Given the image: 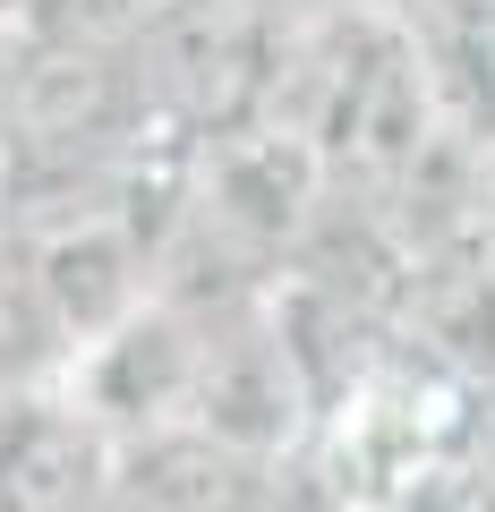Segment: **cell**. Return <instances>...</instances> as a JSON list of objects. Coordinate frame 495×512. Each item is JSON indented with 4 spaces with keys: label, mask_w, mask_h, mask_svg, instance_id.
<instances>
[{
    "label": "cell",
    "mask_w": 495,
    "mask_h": 512,
    "mask_svg": "<svg viewBox=\"0 0 495 512\" xmlns=\"http://www.w3.org/2000/svg\"><path fill=\"white\" fill-rule=\"evenodd\" d=\"M291 9L282 0H163L137 35V86L163 146L214 154L231 137L274 128V94L291 69Z\"/></svg>",
    "instance_id": "1"
},
{
    "label": "cell",
    "mask_w": 495,
    "mask_h": 512,
    "mask_svg": "<svg viewBox=\"0 0 495 512\" xmlns=\"http://www.w3.org/2000/svg\"><path fill=\"white\" fill-rule=\"evenodd\" d=\"M120 487V444L69 384L0 402V512H94Z\"/></svg>",
    "instance_id": "2"
},
{
    "label": "cell",
    "mask_w": 495,
    "mask_h": 512,
    "mask_svg": "<svg viewBox=\"0 0 495 512\" xmlns=\"http://www.w3.org/2000/svg\"><path fill=\"white\" fill-rule=\"evenodd\" d=\"M120 495L137 512H291L282 461H257L205 427H163V436L120 453Z\"/></svg>",
    "instance_id": "3"
},
{
    "label": "cell",
    "mask_w": 495,
    "mask_h": 512,
    "mask_svg": "<svg viewBox=\"0 0 495 512\" xmlns=\"http://www.w3.org/2000/svg\"><path fill=\"white\" fill-rule=\"evenodd\" d=\"M35 26V0H0V43H18Z\"/></svg>",
    "instance_id": "4"
},
{
    "label": "cell",
    "mask_w": 495,
    "mask_h": 512,
    "mask_svg": "<svg viewBox=\"0 0 495 512\" xmlns=\"http://www.w3.org/2000/svg\"><path fill=\"white\" fill-rule=\"evenodd\" d=\"M18 231V214H9V171H0V239Z\"/></svg>",
    "instance_id": "5"
},
{
    "label": "cell",
    "mask_w": 495,
    "mask_h": 512,
    "mask_svg": "<svg viewBox=\"0 0 495 512\" xmlns=\"http://www.w3.org/2000/svg\"><path fill=\"white\" fill-rule=\"evenodd\" d=\"M94 512H137V504H129V495H120V487H111V495H103V504H94Z\"/></svg>",
    "instance_id": "6"
},
{
    "label": "cell",
    "mask_w": 495,
    "mask_h": 512,
    "mask_svg": "<svg viewBox=\"0 0 495 512\" xmlns=\"http://www.w3.org/2000/svg\"><path fill=\"white\" fill-rule=\"evenodd\" d=\"M0 402H9V376H0Z\"/></svg>",
    "instance_id": "7"
}]
</instances>
